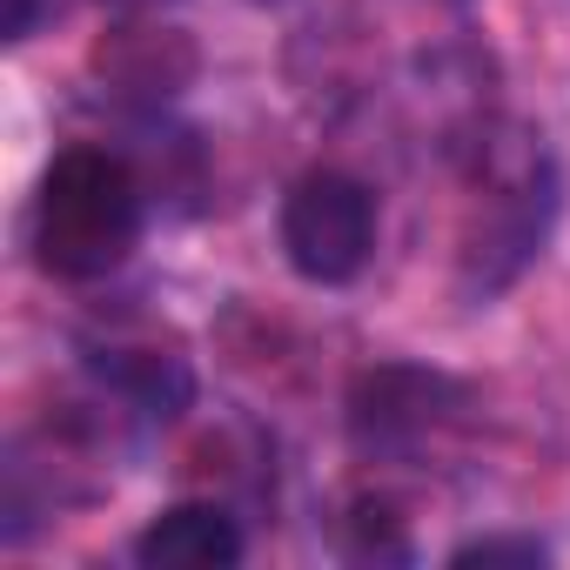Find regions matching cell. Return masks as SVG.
Segmentation results:
<instances>
[{"instance_id":"cell-1","label":"cell","mask_w":570,"mask_h":570,"mask_svg":"<svg viewBox=\"0 0 570 570\" xmlns=\"http://www.w3.org/2000/svg\"><path fill=\"white\" fill-rule=\"evenodd\" d=\"M141 242V181L108 148H61L28 208V248L61 282L115 275Z\"/></svg>"},{"instance_id":"cell-2","label":"cell","mask_w":570,"mask_h":570,"mask_svg":"<svg viewBox=\"0 0 570 570\" xmlns=\"http://www.w3.org/2000/svg\"><path fill=\"white\" fill-rule=\"evenodd\" d=\"M282 255L316 289H343L376 255V195L356 175L316 168L282 195Z\"/></svg>"},{"instance_id":"cell-3","label":"cell","mask_w":570,"mask_h":570,"mask_svg":"<svg viewBox=\"0 0 570 570\" xmlns=\"http://www.w3.org/2000/svg\"><path fill=\"white\" fill-rule=\"evenodd\" d=\"M557 222V175L543 155H530L483 208V222L470 228L463 242V296L470 303H490L497 289H510V282L543 255V235Z\"/></svg>"},{"instance_id":"cell-4","label":"cell","mask_w":570,"mask_h":570,"mask_svg":"<svg viewBox=\"0 0 570 570\" xmlns=\"http://www.w3.org/2000/svg\"><path fill=\"white\" fill-rule=\"evenodd\" d=\"M463 410V383L423 363H376L350 390V436L363 450H410Z\"/></svg>"},{"instance_id":"cell-5","label":"cell","mask_w":570,"mask_h":570,"mask_svg":"<svg viewBox=\"0 0 570 570\" xmlns=\"http://www.w3.org/2000/svg\"><path fill=\"white\" fill-rule=\"evenodd\" d=\"M135 563H148V570H228V563H242V530L222 503H168L161 517L141 523Z\"/></svg>"},{"instance_id":"cell-6","label":"cell","mask_w":570,"mask_h":570,"mask_svg":"<svg viewBox=\"0 0 570 570\" xmlns=\"http://www.w3.org/2000/svg\"><path fill=\"white\" fill-rule=\"evenodd\" d=\"M88 363H95V376H101L121 403H135L141 416H181L188 396H195V370H188V356L155 350V343H141V350L108 343V350H95Z\"/></svg>"},{"instance_id":"cell-7","label":"cell","mask_w":570,"mask_h":570,"mask_svg":"<svg viewBox=\"0 0 570 570\" xmlns=\"http://www.w3.org/2000/svg\"><path fill=\"white\" fill-rule=\"evenodd\" d=\"M450 563L456 570H470V563H523V570H537V563H550V543L543 537H470V543L450 550Z\"/></svg>"},{"instance_id":"cell-8","label":"cell","mask_w":570,"mask_h":570,"mask_svg":"<svg viewBox=\"0 0 570 570\" xmlns=\"http://www.w3.org/2000/svg\"><path fill=\"white\" fill-rule=\"evenodd\" d=\"M115 8H168V0H115Z\"/></svg>"},{"instance_id":"cell-9","label":"cell","mask_w":570,"mask_h":570,"mask_svg":"<svg viewBox=\"0 0 570 570\" xmlns=\"http://www.w3.org/2000/svg\"><path fill=\"white\" fill-rule=\"evenodd\" d=\"M450 8H463V0H450Z\"/></svg>"}]
</instances>
